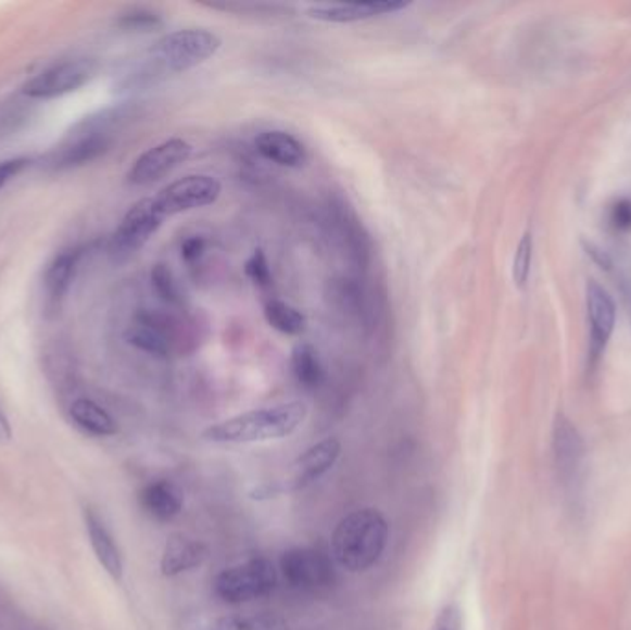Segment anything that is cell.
Listing matches in <instances>:
<instances>
[{"label": "cell", "instance_id": "4316f807", "mask_svg": "<svg viewBox=\"0 0 631 630\" xmlns=\"http://www.w3.org/2000/svg\"><path fill=\"white\" fill-rule=\"evenodd\" d=\"M160 23V15L152 12V10H147V8H134L128 13H124L121 21H118V25L126 28V30H150V28H155Z\"/></svg>", "mask_w": 631, "mask_h": 630}, {"label": "cell", "instance_id": "3957f363", "mask_svg": "<svg viewBox=\"0 0 631 630\" xmlns=\"http://www.w3.org/2000/svg\"><path fill=\"white\" fill-rule=\"evenodd\" d=\"M277 581L279 575L274 563L264 556H255L216 575L215 593L227 605H242L270 595Z\"/></svg>", "mask_w": 631, "mask_h": 630}, {"label": "cell", "instance_id": "9c48e42d", "mask_svg": "<svg viewBox=\"0 0 631 630\" xmlns=\"http://www.w3.org/2000/svg\"><path fill=\"white\" fill-rule=\"evenodd\" d=\"M163 220L165 217L155 205L154 198H144L137 202L124 215L123 223L118 224L111 237V254L117 257L136 254L137 250H141L154 237Z\"/></svg>", "mask_w": 631, "mask_h": 630}, {"label": "cell", "instance_id": "7a4b0ae2", "mask_svg": "<svg viewBox=\"0 0 631 630\" xmlns=\"http://www.w3.org/2000/svg\"><path fill=\"white\" fill-rule=\"evenodd\" d=\"M390 540V526L377 508H358L338 521L331 537L332 560L350 574H364L379 563Z\"/></svg>", "mask_w": 631, "mask_h": 630}, {"label": "cell", "instance_id": "2e32d148", "mask_svg": "<svg viewBox=\"0 0 631 630\" xmlns=\"http://www.w3.org/2000/svg\"><path fill=\"white\" fill-rule=\"evenodd\" d=\"M84 519H86L89 544H91L92 553L97 556L100 566L105 569V574L110 575L113 581H123V555H121L118 545L115 544V538L108 531V527L99 518V514L91 508L84 511Z\"/></svg>", "mask_w": 631, "mask_h": 630}, {"label": "cell", "instance_id": "7c38bea8", "mask_svg": "<svg viewBox=\"0 0 631 630\" xmlns=\"http://www.w3.org/2000/svg\"><path fill=\"white\" fill-rule=\"evenodd\" d=\"M411 7V2H397V0H364V2H345V4H324V7L308 8V17L321 21V23H358V21L384 17L392 13L401 12Z\"/></svg>", "mask_w": 631, "mask_h": 630}, {"label": "cell", "instance_id": "d4e9b609", "mask_svg": "<svg viewBox=\"0 0 631 630\" xmlns=\"http://www.w3.org/2000/svg\"><path fill=\"white\" fill-rule=\"evenodd\" d=\"M28 118V105L23 100L12 99L0 102V141L21 130Z\"/></svg>", "mask_w": 631, "mask_h": 630}, {"label": "cell", "instance_id": "8fae6325", "mask_svg": "<svg viewBox=\"0 0 631 630\" xmlns=\"http://www.w3.org/2000/svg\"><path fill=\"white\" fill-rule=\"evenodd\" d=\"M190 154H192V144L189 141H185L181 137H171L137 158L134 167L128 173V181L131 186L155 184L189 160Z\"/></svg>", "mask_w": 631, "mask_h": 630}, {"label": "cell", "instance_id": "7402d4cb", "mask_svg": "<svg viewBox=\"0 0 631 630\" xmlns=\"http://www.w3.org/2000/svg\"><path fill=\"white\" fill-rule=\"evenodd\" d=\"M264 318L279 333L298 337L307 329V318L301 311L281 300H270L264 307Z\"/></svg>", "mask_w": 631, "mask_h": 630}, {"label": "cell", "instance_id": "836d02e7", "mask_svg": "<svg viewBox=\"0 0 631 630\" xmlns=\"http://www.w3.org/2000/svg\"><path fill=\"white\" fill-rule=\"evenodd\" d=\"M585 248H588V254L593 255V260H595L596 263H598V265L602 266V268H609V265H611V261H609V257H607V255L604 254L602 250H598V248L593 247V244H585Z\"/></svg>", "mask_w": 631, "mask_h": 630}, {"label": "cell", "instance_id": "d6a6232c", "mask_svg": "<svg viewBox=\"0 0 631 630\" xmlns=\"http://www.w3.org/2000/svg\"><path fill=\"white\" fill-rule=\"evenodd\" d=\"M12 439V426H10V421H8L4 411L0 408V444H8Z\"/></svg>", "mask_w": 631, "mask_h": 630}, {"label": "cell", "instance_id": "83f0119b", "mask_svg": "<svg viewBox=\"0 0 631 630\" xmlns=\"http://www.w3.org/2000/svg\"><path fill=\"white\" fill-rule=\"evenodd\" d=\"M152 285H154L157 297L163 298L165 302H179L178 289H176L174 278H172L171 270L166 268V265H161L160 263V265L154 266V270H152Z\"/></svg>", "mask_w": 631, "mask_h": 630}, {"label": "cell", "instance_id": "ba28073f", "mask_svg": "<svg viewBox=\"0 0 631 630\" xmlns=\"http://www.w3.org/2000/svg\"><path fill=\"white\" fill-rule=\"evenodd\" d=\"M220 194V179L209 174H189L163 187L155 194L154 202L166 218L185 213V211L200 210V207L215 204Z\"/></svg>", "mask_w": 631, "mask_h": 630}, {"label": "cell", "instance_id": "d6986e66", "mask_svg": "<svg viewBox=\"0 0 631 630\" xmlns=\"http://www.w3.org/2000/svg\"><path fill=\"white\" fill-rule=\"evenodd\" d=\"M141 507L150 518L171 521L184 511V492L172 481H152L139 494Z\"/></svg>", "mask_w": 631, "mask_h": 630}, {"label": "cell", "instance_id": "f546056e", "mask_svg": "<svg viewBox=\"0 0 631 630\" xmlns=\"http://www.w3.org/2000/svg\"><path fill=\"white\" fill-rule=\"evenodd\" d=\"M611 224L619 231H631V198H620L611 207Z\"/></svg>", "mask_w": 631, "mask_h": 630}, {"label": "cell", "instance_id": "4fadbf2b", "mask_svg": "<svg viewBox=\"0 0 631 630\" xmlns=\"http://www.w3.org/2000/svg\"><path fill=\"white\" fill-rule=\"evenodd\" d=\"M588 311L591 324V357L596 358L601 357L614 335L617 310L614 298L595 279L588 284Z\"/></svg>", "mask_w": 631, "mask_h": 630}, {"label": "cell", "instance_id": "9a60e30c", "mask_svg": "<svg viewBox=\"0 0 631 630\" xmlns=\"http://www.w3.org/2000/svg\"><path fill=\"white\" fill-rule=\"evenodd\" d=\"M126 339L131 346H136L141 352L165 357L172 350L174 329H172L171 320L166 316L142 313L129 326Z\"/></svg>", "mask_w": 631, "mask_h": 630}, {"label": "cell", "instance_id": "ac0fdd59", "mask_svg": "<svg viewBox=\"0 0 631 630\" xmlns=\"http://www.w3.org/2000/svg\"><path fill=\"white\" fill-rule=\"evenodd\" d=\"M255 149L266 160L281 167L298 168L307 161L305 144L282 130H268L258 134Z\"/></svg>", "mask_w": 631, "mask_h": 630}, {"label": "cell", "instance_id": "8992f818", "mask_svg": "<svg viewBox=\"0 0 631 630\" xmlns=\"http://www.w3.org/2000/svg\"><path fill=\"white\" fill-rule=\"evenodd\" d=\"M335 560L316 547H292L279 558V571L290 587L301 592L327 590L337 581Z\"/></svg>", "mask_w": 631, "mask_h": 630}, {"label": "cell", "instance_id": "cb8c5ba5", "mask_svg": "<svg viewBox=\"0 0 631 630\" xmlns=\"http://www.w3.org/2000/svg\"><path fill=\"white\" fill-rule=\"evenodd\" d=\"M215 630H290L289 623L270 612L258 614H240L231 618L222 619Z\"/></svg>", "mask_w": 631, "mask_h": 630}, {"label": "cell", "instance_id": "ffe728a7", "mask_svg": "<svg viewBox=\"0 0 631 630\" xmlns=\"http://www.w3.org/2000/svg\"><path fill=\"white\" fill-rule=\"evenodd\" d=\"M554 448L558 457L559 476L564 482L575 484L580 479L578 470L582 468V440L578 437L577 429L564 416H559L556 421Z\"/></svg>", "mask_w": 631, "mask_h": 630}, {"label": "cell", "instance_id": "6da1fadb", "mask_svg": "<svg viewBox=\"0 0 631 630\" xmlns=\"http://www.w3.org/2000/svg\"><path fill=\"white\" fill-rule=\"evenodd\" d=\"M307 416L308 407L303 402L253 408L209 426L202 439L211 444H258L289 439L303 426Z\"/></svg>", "mask_w": 631, "mask_h": 630}, {"label": "cell", "instance_id": "f1b7e54d", "mask_svg": "<svg viewBox=\"0 0 631 630\" xmlns=\"http://www.w3.org/2000/svg\"><path fill=\"white\" fill-rule=\"evenodd\" d=\"M245 276L258 287H268L272 284L270 265L263 250H255L252 257L245 261Z\"/></svg>", "mask_w": 631, "mask_h": 630}, {"label": "cell", "instance_id": "5bb4252c", "mask_svg": "<svg viewBox=\"0 0 631 630\" xmlns=\"http://www.w3.org/2000/svg\"><path fill=\"white\" fill-rule=\"evenodd\" d=\"M209 547L202 540L187 537L184 532H176L166 540L161 555V574L165 577H178L181 574H189L203 566L207 560Z\"/></svg>", "mask_w": 631, "mask_h": 630}, {"label": "cell", "instance_id": "30bf717a", "mask_svg": "<svg viewBox=\"0 0 631 630\" xmlns=\"http://www.w3.org/2000/svg\"><path fill=\"white\" fill-rule=\"evenodd\" d=\"M340 453H342V444L335 437L319 440L316 444L311 445L301 453L300 457L294 458V463L290 464L279 492L294 494V492L308 489L311 484L319 481L321 477L327 476L335 468Z\"/></svg>", "mask_w": 631, "mask_h": 630}, {"label": "cell", "instance_id": "44dd1931", "mask_svg": "<svg viewBox=\"0 0 631 630\" xmlns=\"http://www.w3.org/2000/svg\"><path fill=\"white\" fill-rule=\"evenodd\" d=\"M71 418L81 431L94 437H111L118 431L117 421L99 403L80 398L71 405Z\"/></svg>", "mask_w": 631, "mask_h": 630}, {"label": "cell", "instance_id": "5b68a950", "mask_svg": "<svg viewBox=\"0 0 631 630\" xmlns=\"http://www.w3.org/2000/svg\"><path fill=\"white\" fill-rule=\"evenodd\" d=\"M111 147V117H89L74 126V130L47 155V165L55 171L81 167L99 160Z\"/></svg>", "mask_w": 631, "mask_h": 630}, {"label": "cell", "instance_id": "52a82bcc", "mask_svg": "<svg viewBox=\"0 0 631 630\" xmlns=\"http://www.w3.org/2000/svg\"><path fill=\"white\" fill-rule=\"evenodd\" d=\"M97 75V63L87 58L67 60L45 68L23 86V94L30 100H50L74 93Z\"/></svg>", "mask_w": 631, "mask_h": 630}, {"label": "cell", "instance_id": "1f68e13d", "mask_svg": "<svg viewBox=\"0 0 631 630\" xmlns=\"http://www.w3.org/2000/svg\"><path fill=\"white\" fill-rule=\"evenodd\" d=\"M203 250H205V241H203L202 237H189L181 244V257L187 263H194V261L202 257Z\"/></svg>", "mask_w": 631, "mask_h": 630}, {"label": "cell", "instance_id": "4dcf8cb0", "mask_svg": "<svg viewBox=\"0 0 631 630\" xmlns=\"http://www.w3.org/2000/svg\"><path fill=\"white\" fill-rule=\"evenodd\" d=\"M26 167H30L28 158L0 161V189H4L13 178H17L18 174L23 173Z\"/></svg>", "mask_w": 631, "mask_h": 630}, {"label": "cell", "instance_id": "484cf974", "mask_svg": "<svg viewBox=\"0 0 631 630\" xmlns=\"http://www.w3.org/2000/svg\"><path fill=\"white\" fill-rule=\"evenodd\" d=\"M533 241L532 234L522 236L514 257V281L517 287H525L532 266Z\"/></svg>", "mask_w": 631, "mask_h": 630}, {"label": "cell", "instance_id": "277c9868", "mask_svg": "<svg viewBox=\"0 0 631 630\" xmlns=\"http://www.w3.org/2000/svg\"><path fill=\"white\" fill-rule=\"evenodd\" d=\"M222 39L207 28H184L157 41L152 54L171 73H187L216 56Z\"/></svg>", "mask_w": 631, "mask_h": 630}, {"label": "cell", "instance_id": "603a6c76", "mask_svg": "<svg viewBox=\"0 0 631 630\" xmlns=\"http://www.w3.org/2000/svg\"><path fill=\"white\" fill-rule=\"evenodd\" d=\"M292 371L301 387L316 389L324 381V366L319 363L318 352L307 342H301L292 352Z\"/></svg>", "mask_w": 631, "mask_h": 630}, {"label": "cell", "instance_id": "e0dca14e", "mask_svg": "<svg viewBox=\"0 0 631 630\" xmlns=\"http://www.w3.org/2000/svg\"><path fill=\"white\" fill-rule=\"evenodd\" d=\"M80 255V250H65L62 254L55 255L54 261L47 266L43 276L47 310L58 311L62 307L63 300L73 285Z\"/></svg>", "mask_w": 631, "mask_h": 630}]
</instances>
